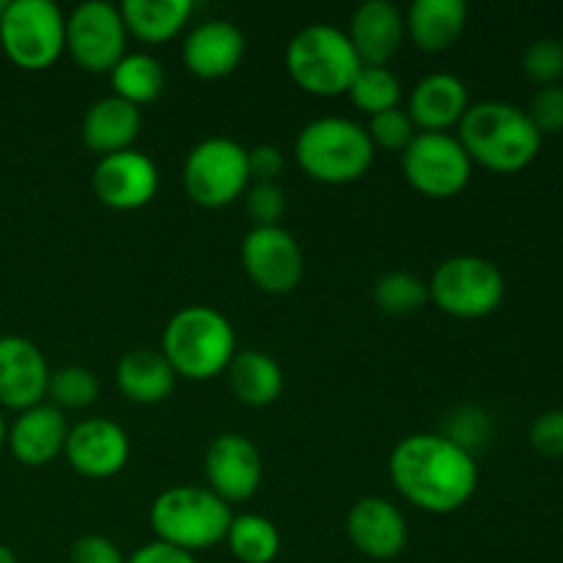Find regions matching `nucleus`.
I'll return each mask as SVG.
<instances>
[{"mask_svg":"<svg viewBox=\"0 0 563 563\" xmlns=\"http://www.w3.org/2000/svg\"><path fill=\"white\" fill-rule=\"evenodd\" d=\"M388 473L401 498L427 515H454L478 489L476 456L434 432L399 440Z\"/></svg>","mask_w":563,"mask_h":563,"instance_id":"nucleus-1","label":"nucleus"},{"mask_svg":"<svg viewBox=\"0 0 563 563\" xmlns=\"http://www.w3.org/2000/svg\"><path fill=\"white\" fill-rule=\"evenodd\" d=\"M456 130L471 163L493 174L526 170L539 157L544 141L526 110L500 99L471 104Z\"/></svg>","mask_w":563,"mask_h":563,"instance_id":"nucleus-2","label":"nucleus"},{"mask_svg":"<svg viewBox=\"0 0 563 563\" xmlns=\"http://www.w3.org/2000/svg\"><path fill=\"white\" fill-rule=\"evenodd\" d=\"M159 352L170 363L176 377L207 383L218 374H225L240 350L225 313L212 306H187L179 308L165 324Z\"/></svg>","mask_w":563,"mask_h":563,"instance_id":"nucleus-3","label":"nucleus"},{"mask_svg":"<svg viewBox=\"0 0 563 563\" xmlns=\"http://www.w3.org/2000/svg\"><path fill=\"white\" fill-rule=\"evenodd\" d=\"M374 152L366 126L344 115L313 119L295 141L297 165L322 185H350L366 176Z\"/></svg>","mask_w":563,"mask_h":563,"instance_id":"nucleus-4","label":"nucleus"},{"mask_svg":"<svg viewBox=\"0 0 563 563\" xmlns=\"http://www.w3.org/2000/svg\"><path fill=\"white\" fill-rule=\"evenodd\" d=\"M234 509L220 500L212 489L179 484L154 498L148 522L157 542L170 544L185 553H198L225 542Z\"/></svg>","mask_w":563,"mask_h":563,"instance_id":"nucleus-5","label":"nucleus"},{"mask_svg":"<svg viewBox=\"0 0 563 563\" xmlns=\"http://www.w3.org/2000/svg\"><path fill=\"white\" fill-rule=\"evenodd\" d=\"M361 66L346 31L324 22L297 31L286 47L289 77L313 97H344Z\"/></svg>","mask_w":563,"mask_h":563,"instance_id":"nucleus-6","label":"nucleus"},{"mask_svg":"<svg viewBox=\"0 0 563 563\" xmlns=\"http://www.w3.org/2000/svg\"><path fill=\"white\" fill-rule=\"evenodd\" d=\"M0 47L20 69H49L66 53V14L53 0H9L0 16Z\"/></svg>","mask_w":563,"mask_h":563,"instance_id":"nucleus-7","label":"nucleus"},{"mask_svg":"<svg viewBox=\"0 0 563 563\" xmlns=\"http://www.w3.org/2000/svg\"><path fill=\"white\" fill-rule=\"evenodd\" d=\"M429 302L454 319L493 317L506 297V278L484 256H451L429 278Z\"/></svg>","mask_w":563,"mask_h":563,"instance_id":"nucleus-8","label":"nucleus"},{"mask_svg":"<svg viewBox=\"0 0 563 563\" xmlns=\"http://www.w3.org/2000/svg\"><path fill=\"white\" fill-rule=\"evenodd\" d=\"M181 185L198 207H231L251 187L247 148L223 135L196 143L181 165Z\"/></svg>","mask_w":563,"mask_h":563,"instance_id":"nucleus-9","label":"nucleus"},{"mask_svg":"<svg viewBox=\"0 0 563 563\" xmlns=\"http://www.w3.org/2000/svg\"><path fill=\"white\" fill-rule=\"evenodd\" d=\"M401 174L407 185L427 198H454L467 187L473 163L451 132H418L401 152Z\"/></svg>","mask_w":563,"mask_h":563,"instance_id":"nucleus-10","label":"nucleus"},{"mask_svg":"<svg viewBox=\"0 0 563 563\" xmlns=\"http://www.w3.org/2000/svg\"><path fill=\"white\" fill-rule=\"evenodd\" d=\"M124 20L119 5L104 0H86L66 14V53L80 69L93 75H110L124 58L126 49Z\"/></svg>","mask_w":563,"mask_h":563,"instance_id":"nucleus-11","label":"nucleus"},{"mask_svg":"<svg viewBox=\"0 0 563 563\" xmlns=\"http://www.w3.org/2000/svg\"><path fill=\"white\" fill-rule=\"evenodd\" d=\"M242 267L256 289L289 295L306 275V256L284 225H253L242 240Z\"/></svg>","mask_w":563,"mask_h":563,"instance_id":"nucleus-12","label":"nucleus"},{"mask_svg":"<svg viewBox=\"0 0 563 563\" xmlns=\"http://www.w3.org/2000/svg\"><path fill=\"white\" fill-rule=\"evenodd\" d=\"M93 196L115 212H135L154 201L159 190V170L148 154L137 148L99 157L91 174Z\"/></svg>","mask_w":563,"mask_h":563,"instance_id":"nucleus-13","label":"nucleus"},{"mask_svg":"<svg viewBox=\"0 0 563 563\" xmlns=\"http://www.w3.org/2000/svg\"><path fill=\"white\" fill-rule=\"evenodd\" d=\"M203 476H207V489H212L220 500L229 506L245 504L262 487V451L245 434H220L209 443L203 456Z\"/></svg>","mask_w":563,"mask_h":563,"instance_id":"nucleus-14","label":"nucleus"},{"mask_svg":"<svg viewBox=\"0 0 563 563\" xmlns=\"http://www.w3.org/2000/svg\"><path fill=\"white\" fill-rule=\"evenodd\" d=\"M132 454L130 434L110 418H86L69 427L64 456L82 478H113L126 467Z\"/></svg>","mask_w":563,"mask_h":563,"instance_id":"nucleus-15","label":"nucleus"},{"mask_svg":"<svg viewBox=\"0 0 563 563\" xmlns=\"http://www.w3.org/2000/svg\"><path fill=\"white\" fill-rule=\"evenodd\" d=\"M47 357L22 335H0V407L27 410L47 401Z\"/></svg>","mask_w":563,"mask_h":563,"instance_id":"nucleus-16","label":"nucleus"},{"mask_svg":"<svg viewBox=\"0 0 563 563\" xmlns=\"http://www.w3.org/2000/svg\"><path fill=\"white\" fill-rule=\"evenodd\" d=\"M346 537L366 559L394 561L405 553L410 531L399 506L379 495H368L346 515Z\"/></svg>","mask_w":563,"mask_h":563,"instance_id":"nucleus-17","label":"nucleus"},{"mask_svg":"<svg viewBox=\"0 0 563 563\" xmlns=\"http://www.w3.org/2000/svg\"><path fill=\"white\" fill-rule=\"evenodd\" d=\"M66 438H69V423L64 410L42 401L16 412L14 423L5 432V445L20 465L44 467L64 454Z\"/></svg>","mask_w":563,"mask_h":563,"instance_id":"nucleus-18","label":"nucleus"},{"mask_svg":"<svg viewBox=\"0 0 563 563\" xmlns=\"http://www.w3.org/2000/svg\"><path fill=\"white\" fill-rule=\"evenodd\" d=\"M245 33L229 20L198 22L181 44L187 71L201 80H220L240 69L245 58Z\"/></svg>","mask_w":563,"mask_h":563,"instance_id":"nucleus-19","label":"nucleus"},{"mask_svg":"<svg viewBox=\"0 0 563 563\" xmlns=\"http://www.w3.org/2000/svg\"><path fill=\"white\" fill-rule=\"evenodd\" d=\"M471 108L467 86L449 71H432L416 82L407 99V115L418 132H449L460 126Z\"/></svg>","mask_w":563,"mask_h":563,"instance_id":"nucleus-20","label":"nucleus"},{"mask_svg":"<svg viewBox=\"0 0 563 563\" xmlns=\"http://www.w3.org/2000/svg\"><path fill=\"white\" fill-rule=\"evenodd\" d=\"M346 36L363 66H385L405 42V16L388 0H366L352 14Z\"/></svg>","mask_w":563,"mask_h":563,"instance_id":"nucleus-21","label":"nucleus"},{"mask_svg":"<svg viewBox=\"0 0 563 563\" xmlns=\"http://www.w3.org/2000/svg\"><path fill=\"white\" fill-rule=\"evenodd\" d=\"M141 135V108L119 97H102L86 110L80 124V137L99 157L135 148L132 143Z\"/></svg>","mask_w":563,"mask_h":563,"instance_id":"nucleus-22","label":"nucleus"},{"mask_svg":"<svg viewBox=\"0 0 563 563\" xmlns=\"http://www.w3.org/2000/svg\"><path fill=\"white\" fill-rule=\"evenodd\" d=\"M467 25L465 0H416L405 14V36L423 53H445Z\"/></svg>","mask_w":563,"mask_h":563,"instance_id":"nucleus-23","label":"nucleus"},{"mask_svg":"<svg viewBox=\"0 0 563 563\" xmlns=\"http://www.w3.org/2000/svg\"><path fill=\"white\" fill-rule=\"evenodd\" d=\"M176 372L159 350H130L115 363V385L135 405H163L176 390Z\"/></svg>","mask_w":563,"mask_h":563,"instance_id":"nucleus-24","label":"nucleus"},{"mask_svg":"<svg viewBox=\"0 0 563 563\" xmlns=\"http://www.w3.org/2000/svg\"><path fill=\"white\" fill-rule=\"evenodd\" d=\"M229 388L242 405L269 407L284 394V368L273 355L258 350L236 352L225 368Z\"/></svg>","mask_w":563,"mask_h":563,"instance_id":"nucleus-25","label":"nucleus"},{"mask_svg":"<svg viewBox=\"0 0 563 563\" xmlns=\"http://www.w3.org/2000/svg\"><path fill=\"white\" fill-rule=\"evenodd\" d=\"M130 36L143 44H165L179 36L192 14L190 0H124L119 5Z\"/></svg>","mask_w":563,"mask_h":563,"instance_id":"nucleus-26","label":"nucleus"},{"mask_svg":"<svg viewBox=\"0 0 563 563\" xmlns=\"http://www.w3.org/2000/svg\"><path fill=\"white\" fill-rule=\"evenodd\" d=\"M110 86H113V97L141 108L159 99L165 88V69L154 55L126 53L110 71Z\"/></svg>","mask_w":563,"mask_h":563,"instance_id":"nucleus-27","label":"nucleus"},{"mask_svg":"<svg viewBox=\"0 0 563 563\" xmlns=\"http://www.w3.org/2000/svg\"><path fill=\"white\" fill-rule=\"evenodd\" d=\"M231 555L240 563H273L280 555V531L264 515H234L225 533Z\"/></svg>","mask_w":563,"mask_h":563,"instance_id":"nucleus-28","label":"nucleus"},{"mask_svg":"<svg viewBox=\"0 0 563 563\" xmlns=\"http://www.w3.org/2000/svg\"><path fill=\"white\" fill-rule=\"evenodd\" d=\"M346 93H350L352 104L372 119L385 110L399 108L401 82L388 66H361Z\"/></svg>","mask_w":563,"mask_h":563,"instance_id":"nucleus-29","label":"nucleus"},{"mask_svg":"<svg viewBox=\"0 0 563 563\" xmlns=\"http://www.w3.org/2000/svg\"><path fill=\"white\" fill-rule=\"evenodd\" d=\"M374 302L388 317H412L429 302V286L418 275L394 269L374 284Z\"/></svg>","mask_w":563,"mask_h":563,"instance_id":"nucleus-30","label":"nucleus"},{"mask_svg":"<svg viewBox=\"0 0 563 563\" xmlns=\"http://www.w3.org/2000/svg\"><path fill=\"white\" fill-rule=\"evenodd\" d=\"M99 396V379L86 366H64L49 372L47 399L58 410H88Z\"/></svg>","mask_w":563,"mask_h":563,"instance_id":"nucleus-31","label":"nucleus"},{"mask_svg":"<svg viewBox=\"0 0 563 563\" xmlns=\"http://www.w3.org/2000/svg\"><path fill=\"white\" fill-rule=\"evenodd\" d=\"M522 71L528 80L542 86H559L563 77V42L559 38H537L522 53Z\"/></svg>","mask_w":563,"mask_h":563,"instance_id":"nucleus-32","label":"nucleus"},{"mask_svg":"<svg viewBox=\"0 0 563 563\" xmlns=\"http://www.w3.org/2000/svg\"><path fill=\"white\" fill-rule=\"evenodd\" d=\"M366 132L374 148H388V152H405L412 137L418 135L416 124H412L405 108H394L372 115Z\"/></svg>","mask_w":563,"mask_h":563,"instance_id":"nucleus-33","label":"nucleus"},{"mask_svg":"<svg viewBox=\"0 0 563 563\" xmlns=\"http://www.w3.org/2000/svg\"><path fill=\"white\" fill-rule=\"evenodd\" d=\"M443 434L451 443H456L460 449H465L467 454H473V451L482 449L489 440V434H493V418L484 410H478V407H460V410L451 416L449 429H445Z\"/></svg>","mask_w":563,"mask_h":563,"instance_id":"nucleus-34","label":"nucleus"},{"mask_svg":"<svg viewBox=\"0 0 563 563\" xmlns=\"http://www.w3.org/2000/svg\"><path fill=\"white\" fill-rule=\"evenodd\" d=\"M245 212L253 225H280L286 214V192L278 181H256L245 190Z\"/></svg>","mask_w":563,"mask_h":563,"instance_id":"nucleus-35","label":"nucleus"},{"mask_svg":"<svg viewBox=\"0 0 563 563\" xmlns=\"http://www.w3.org/2000/svg\"><path fill=\"white\" fill-rule=\"evenodd\" d=\"M528 119L533 121L539 132L544 135H555L563 132V86H542L531 97L526 108Z\"/></svg>","mask_w":563,"mask_h":563,"instance_id":"nucleus-36","label":"nucleus"},{"mask_svg":"<svg viewBox=\"0 0 563 563\" xmlns=\"http://www.w3.org/2000/svg\"><path fill=\"white\" fill-rule=\"evenodd\" d=\"M528 440H531V449L539 456H548V460L563 456V407L537 416V421L531 423V432H528Z\"/></svg>","mask_w":563,"mask_h":563,"instance_id":"nucleus-37","label":"nucleus"},{"mask_svg":"<svg viewBox=\"0 0 563 563\" xmlns=\"http://www.w3.org/2000/svg\"><path fill=\"white\" fill-rule=\"evenodd\" d=\"M69 563H126V559L108 537L88 533V537H80L71 544Z\"/></svg>","mask_w":563,"mask_h":563,"instance_id":"nucleus-38","label":"nucleus"},{"mask_svg":"<svg viewBox=\"0 0 563 563\" xmlns=\"http://www.w3.org/2000/svg\"><path fill=\"white\" fill-rule=\"evenodd\" d=\"M247 168H251V179L275 181L284 170V154H280V148L269 146V143L247 148Z\"/></svg>","mask_w":563,"mask_h":563,"instance_id":"nucleus-39","label":"nucleus"},{"mask_svg":"<svg viewBox=\"0 0 563 563\" xmlns=\"http://www.w3.org/2000/svg\"><path fill=\"white\" fill-rule=\"evenodd\" d=\"M126 563H198L196 555L185 553V550H176L165 542H148L143 548H137L135 553L126 559Z\"/></svg>","mask_w":563,"mask_h":563,"instance_id":"nucleus-40","label":"nucleus"},{"mask_svg":"<svg viewBox=\"0 0 563 563\" xmlns=\"http://www.w3.org/2000/svg\"><path fill=\"white\" fill-rule=\"evenodd\" d=\"M0 563H16L14 550H11L9 544H3V542H0Z\"/></svg>","mask_w":563,"mask_h":563,"instance_id":"nucleus-41","label":"nucleus"},{"mask_svg":"<svg viewBox=\"0 0 563 563\" xmlns=\"http://www.w3.org/2000/svg\"><path fill=\"white\" fill-rule=\"evenodd\" d=\"M5 432H9V427H5L3 407H0V451H3V445H5Z\"/></svg>","mask_w":563,"mask_h":563,"instance_id":"nucleus-42","label":"nucleus"},{"mask_svg":"<svg viewBox=\"0 0 563 563\" xmlns=\"http://www.w3.org/2000/svg\"><path fill=\"white\" fill-rule=\"evenodd\" d=\"M5 3H9V0H0V16H3V11H5Z\"/></svg>","mask_w":563,"mask_h":563,"instance_id":"nucleus-43","label":"nucleus"}]
</instances>
